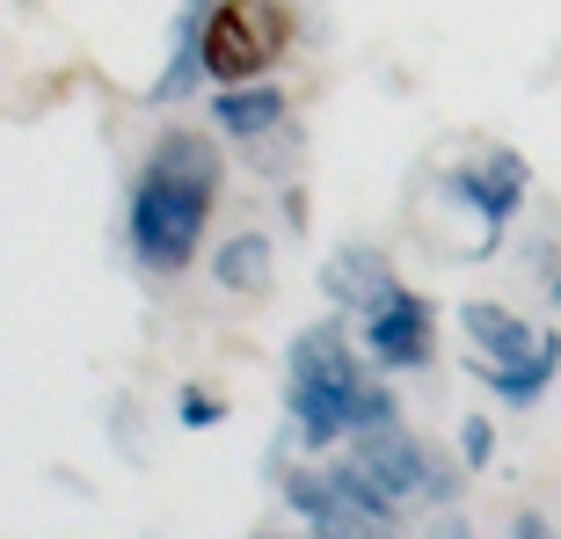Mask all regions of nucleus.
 Listing matches in <instances>:
<instances>
[{"mask_svg":"<svg viewBox=\"0 0 561 539\" xmlns=\"http://www.w3.org/2000/svg\"><path fill=\"white\" fill-rule=\"evenodd\" d=\"M211 205H219V153H211V139L205 131H161L139 168V183H131V211H125L131 255L153 277L190 270V255L205 249Z\"/></svg>","mask_w":561,"mask_h":539,"instance_id":"f257e3e1","label":"nucleus"},{"mask_svg":"<svg viewBox=\"0 0 561 539\" xmlns=\"http://www.w3.org/2000/svg\"><path fill=\"white\" fill-rule=\"evenodd\" d=\"M357 394H365V372L351 357V335L343 321H307L285 351V409L299 423L307 445H329L357 423Z\"/></svg>","mask_w":561,"mask_h":539,"instance_id":"f03ea898","label":"nucleus"},{"mask_svg":"<svg viewBox=\"0 0 561 539\" xmlns=\"http://www.w3.org/2000/svg\"><path fill=\"white\" fill-rule=\"evenodd\" d=\"M459 329H467V343L481 351L474 372L489 379L511 409H533V401L554 387V372H561V335L554 329H525L518 313H503L496 299H467V307H459Z\"/></svg>","mask_w":561,"mask_h":539,"instance_id":"7ed1b4c3","label":"nucleus"},{"mask_svg":"<svg viewBox=\"0 0 561 539\" xmlns=\"http://www.w3.org/2000/svg\"><path fill=\"white\" fill-rule=\"evenodd\" d=\"M197 44H205V81L211 88L255 81L291 44V15H285V0H219L205 15V30H197Z\"/></svg>","mask_w":561,"mask_h":539,"instance_id":"20e7f679","label":"nucleus"},{"mask_svg":"<svg viewBox=\"0 0 561 539\" xmlns=\"http://www.w3.org/2000/svg\"><path fill=\"white\" fill-rule=\"evenodd\" d=\"M343 481H351L373 511L394 518L401 503H416V496L437 489V467H431V452H423L401 423H387V431H357V452L343 459Z\"/></svg>","mask_w":561,"mask_h":539,"instance_id":"39448f33","label":"nucleus"},{"mask_svg":"<svg viewBox=\"0 0 561 539\" xmlns=\"http://www.w3.org/2000/svg\"><path fill=\"white\" fill-rule=\"evenodd\" d=\"M525 183H533L525 153L496 146V153H481L474 168H453V175H445V197H453V205H467V211L481 219V241H496L503 219L525 205Z\"/></svg>","mask_w":561,"mask_h":539,"instance_id":"423d86ee","label":"nucleus"},{"mask_svg":"<svg viewBox=\"0 0 561 539\" xmlns=\"http://www.w3.org/2000/svg\"><path fill=\"white\" fill-rule=\"evenodd\" d=\"M431 299H416V291H401L394 307L365 313V351H373V365H387V372H416V365H431Z\"/></svg>","mask_w":561,"mask_h":539,"instance_id":"0eeeda50","label":"nucleus"},{"mask_svg":"<svg viewBox=\"0 0 561 539\" xmlns=\"http://www.w3.org/2000/svg\"><path fill=\"white\" fill-rule=\"evenodd\" d=\"M321 291H329L335 307H351V313H379V307H394V299H401L387 255H373V249L329 255V263H321Z\"/></svg>","mask_w":561,"mask_h":539,"instance_id":"6e6552de","label":"nucleus"},{"mask_svg":"<svg viewBox=\"0 0 561 539\" xmlns=\"http://www.w3.org/2000/svg\"><path fill=\"white\" fill-rule=\"evenodd\" d=\"M211 125L227 139H263V131L285 125V95L271 81H233V88H211Z\"/></svg>","mask_w":561,"mask_h":539,"instance_id":"1a4fd4ad","label":"nucleus"},{"mask_svg":"<svg viewBox=\"0 0 561 539\" xmlns=\"http://www.w3.org/2000/svg\"><path fill=\"white\" fill-rule=\"evenodd\" d=\"M271 277H277L271 233H233L227 249H211V285L219 291H271Z\"/></svg>","mask_w":561,"mask_h":539,"instance_id":"9d476101","label":"nucleus"},{"mask_svg":"<svg viewBox=\"0 0 561 539\" xmlns=\"http://www.w3.org/2000/svg\"><path fill=\"white\" fill-rule=\"evenodd\" d=\"M197 30H205V8L190 0L183 22H175V51H168V73L153 81V103H183V95H197V81H205V44H197Z\"/></svg>","mask_w":561,"mask_h":539,"instance_id":"9b49d317","label":"nucleus"},{"mask_svg":"<svg viewBox=\"0 0 561 539\" xmlns=\"http://www.w3.org/2000/svg\"><path fill=\"white\" fill-rule=\"evenodd\" d=\"M459 459H467L474 474L496 459V423H489V415H467V423H459Z\"/></svg>","mask_w":561,"mask_h":539,"instance_id":"f8f14e48","label":"nucleus"},{"mask_svg":"<svg viewBox=\"0 0 561 539\" xmlns=\"http://www.w3.org/2000/svg\"><path fill=\"white\" fill-rule=\"evenodd\" d=\"M387 423H401L394 394H387L379 379H365V394H357V423H351V431H387Z\"/></svg>","mask_w":561,"mask_h":539,"instance_id":"ddd939ff","label":"nucleus"},{"mask_svg":"<svg viewBox=\"0 0 561 539\" xmlns=\"http://www.w3.org/2000/svg\"><path fill=\"white\" fill-rule=\"evenodd\" d=\"M219 415H227V409H219V401H211L205 387H183V423H190V431H211Z\"/></svg>","mask_w":561,"mask_h":539,"instance_id":"4468645a","label":"nucleus"},{"mask_svg":"<svg viewBox=\"0 0 561 539\" xmlns=\"http://www.w3.org/2000/svg\"><path fill=\"white\" fill-rule=\"evenodd\" d=\"M511 539H554V525H547L540 511H518V518H511Z\"/></svg>","mask_w":561,"mask_h":539,"instance_id":"2eb2a0df","label":"nucleus"},{"mask_svg":"<svg viewBox=\"0 0 561 539\" xmlns=\"http://www.w3.org/2000/svg\"><path fill=\"white\" fill-rule=\"evenodd\" d=\"M431 539H467V518H459V511H453V518H437Z\"/></svg>","mask_w":561,"mask_h":539,"instance_id":"dca6fc26","label":"nucleus"},{"mask_svg":"<svg viewBox=\"0 0 561 539\" xmlns=\"http://www.w3.org/2000/svg\"><path fill=\"white\" fill-rule=\"evenodd\" d=\"M554 307H561V270H554Z\"/></svg>","mask_w":561,"mask_h":539,"instance_id":"f3484780","label":"nucleus"}]
</instances>
